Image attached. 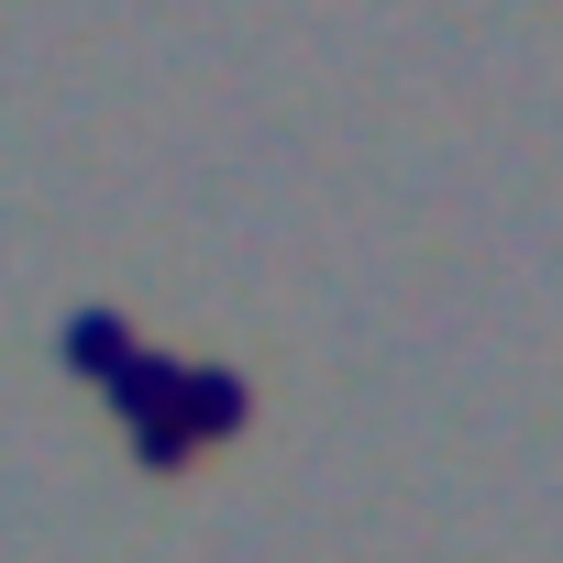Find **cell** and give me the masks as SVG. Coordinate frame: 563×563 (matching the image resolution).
Instances as JSON below:
<instances>
[{"label": "cell", "instance_id": "1", "mask_svg": "<svg viewBox=\"0 0 563 563\" xmlns=\"http://www.w3.org/2000/svg\"><path fill=\"white\" fill-rule=\"evenodd\" d=\"M177 431H188L199 453L243 442V431H254V387H243L232 365H188V376H177Z\"/></svg>", "mask_w": 563, "mask_h": 563}, {"label": "cell", "instance_id": "2", "mask_svg": "<svg viewBox=\"0 0 563 563\" xmlns=\"http://www.w3.org/2000/svg\"><path fill=\"white\" fill-rule=\"evenodd\" d=\"M133 354H144V343H133V332H122L111 310H78V321H67V365H78L89 387H111V376H122Z\"/></svg>", "mask_w": 563, "mask_h": 563}, {"label": "cell", "instance_id": "3", "mask_svg": "<svg viewBox=\"0 0 563 563\" xmlns=\"http://www.w3.org/2000/svg\"><path fill=\"white\" fill-rule=\"evenodd\" d=\"M177 376H188V365H166V354H133V365L111 376V409H122V420H177Z\"/></svg>", "mask_w": 563, "mask_h": 563}, {"label": "cell", "instance_id": "4", "mask_svg": "<svg viewBox=\"0 0 563 563\" xmlns=\"http://www.w3.org/2000/svg\"><path fill=\"white\" fill-rule=\"evenodd\" d=\"M133 453H144V464H155V475H177V464H188V453H199V442H188V431H177V420H133Z\"/></svg>", "mask_w": 563, "mask_h": 563}]
</instances>
